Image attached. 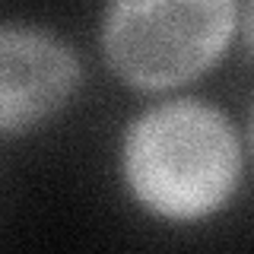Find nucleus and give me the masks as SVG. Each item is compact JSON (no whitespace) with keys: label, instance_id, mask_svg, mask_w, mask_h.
<instances>
[{"label":"nucleus","instance_id":"f257e3e1","mask_svg":"<svg viewBox=\"0 0 254 254\" xmlns=\"http://www.w3.org/2000/svg\"><path fill=\"white\" fill-rule=\"evenodd\" d=\"M121 172L133 200L172 222L222 210L242 178L235 124L200 99H169L127 127Z\"/></svg>","mask_w":254,"mask_h":254},{"label":"nucleus","instance_id":"20e7f679","mask_svg":"<svg viewBox=\"0 0 254 254\" xmlns=\"http://www.w3.org/2000/svg\"><path fill=\"white\" fill-rule=\"evenodd\" d=\"M238 29H242V35H245V45L254 51V3L238 6Z\"/></svg>","mask_w":254,"mask_h":254},{"label":"nucleus","instance_id":"f03ea898","mask_svg":"<svg viewBox=\"0 0 254 254\" xmlns=\"http://www.w3.org/2000/svg\"><path fill=\"white\" fill-rule=\"evenodd\" d=\"M235 29L232 0H124L102 16V51L124 83L172 89L206 73Z\"/></svg>","mask_w":254,"mask_h":254},{"label":"nucleus","instance_id":"39448f33","mask_svg":"<svg viewBox=\"0 0 254 254\" xmlns=\"http://www.w3.org/2000/svg\"><path fill=\"white\" fill-rule=\"evenodd\" d=\"M251 137H254V127H251Z\"/></svg>","mask_w":254,"mask_h":254},{"label":"nucleus","instance_id":"7ed1b4c3","mask_svg":"<svg viewBox=\"0 0 254 254\" xmlns=\"http://www.w3.org/2000/svg\"><path fill=\"white\" fill-rule=\"evenodd\" d=\"M79 86V61L61 35L0 26V137L42 124Z\"/></svg>","mask_w":254,"mask_h":254}]
</instances>
